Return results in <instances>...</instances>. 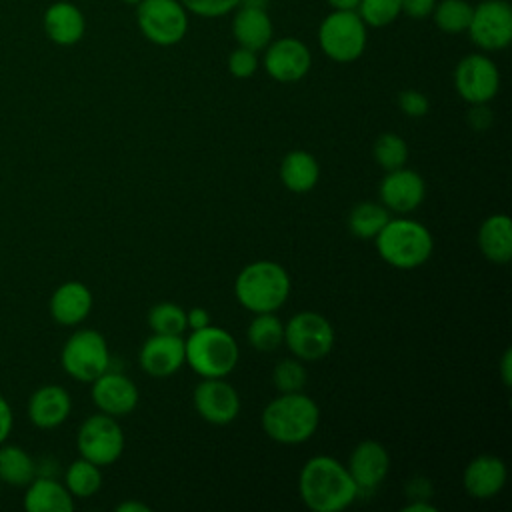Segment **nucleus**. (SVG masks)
<instances>
[{
	"instance_id": "1",
	"label": "nucleus",
	"mask_w": 512,
	"mask_h": 512,
	"mask_svg": "<svg viewBox=\"0 0 512 512\" xmlns=\"http://www.w3.org/2000/svg\"><path fill=\"white\" fill-rule=\"evenodd\" d=\"M298 494L314 512H340L356 500L358 486L346 464L322 454L312 456L302 466L298 476Z\"/></svg>"
},
{
	"instance_id": "2",
	"label": "nucleus",
	"mask_w": 512,
	"mask_h": 512,
	"mask_svg": "<svg viewBox=\"0 0 512 512\" xmlns=\"http://www.w3.org/2000/svg\"><path fill=\"white\" fill-rule=\"evenodd\" d=\"M262 430L280 444H302L314 436L320 424L318 404L300 392H280L262 410Z\"/></svg>"
},
{
	"instance_id": "3",
	"label": "nucleus",
	"mask_w": 512,
	"mask_h": 512,
	"mask_svg": "<svg viewBox=\"0 0 512 512\" xmlns=\"http://www.w3.org/2000/svg\"><path fill=\"white\" fill-rule=\"evenodd\" d=\"M236 300L250 312H276L290 296V276L278 262L256 260L234 280Z\"/></svg>"
},
{
	"instance_id": "4",
	"label": "nucleus",
	"mask_w": 512,
	"mask_h": 512,
	"mask_svg": "<svg viewBox=\"0 0 512 512\" xmlns=\"http://www.w3.org/2000/svg\"><path fill=\"white\" fill-rule=\"evenodd\" d=\"M374 242L380 258L400 270L422 266L434 250L432 232L412 218H390Z\"/></svg>"
},
{
	"instance_id": "5",
	"label": "nucleus",
	"mask_w": 512,
	"mask_h": 512,
	"mask_svg": "<svg viewBox=\"0 0 512 512\" xmlns=\"http://www.w3.org/2000/svg\"><path fill=\"white\" fill-rule=\"evenodd\" d=\"M186 362L202 378H226L238 364L240 350L236 338L218 326L192 330L184 340Z\"/></svg>"
},
{
	"instance_id": "6",
	"label": "nucleus",
	"mask_w": 512,
	"mask_h": 512,
	"mask_svg": "<svg viewBox=\"0 0 512 512\" xmlns=\"http://www.w3.org/2000/svg\"><path fill=\"white\" fill-rule=\"evenodd\" d=\"M322 52L340 64L358 60L368 42V26L356 10H332L318 28Z\"/></svg>"
},
{
	"instance_id": "7",
	"label": "nucleus",
	"mask_w": 512,
	"mask_h": 512,
	"mask_svg": "<svg viewBox=\"0 0 512 512\" xmlns=\"http://www.w3.org/2000/svg\"><path fill=\"white\" fill-rule=\"evenodd\" d=\"M62 368L78 382H92L110 368V350L98 330H76L62 346Z\"/></svg>"
},
{
	"instance_id": "8",
	"label": "nucleus",
	"mask_w": 512,
	"mask_h": 512,
	"mask_svg": "<svg viewBox=\"0 0 512 512\" xmlns=\"http://www.w3.org/2000/svg\"><path fill=\"white\" fill-rule=\"evenodd\" d=\"M136 24L142 36L156 46H174L188 32V12L180 0H140Z\"/></svg>"
},
{
	"instance_id": "9",
	"label": "nucleus",
	"mask_w": 512,
	"mask_h": 512,
	"mask_svg": "<svg viewBox=\"0 0 512 512\" xmlns=\"http://www.w3.org/2000/svg\"><path fill=\"white\" fill-rule=\"evenodd\" d=\"M124 432L114 416L104 412L88 416L76 436V446L82 458L94 462L96 466L114 464L124 452Z\"/></svg>"
},
{
	"instance_id": "10",
	"label": "nucleus",
	"mask_w": 512,
	"mask_h": 512,
	"mask_svg": "<svg viewBox=\"0 0 512 512\" xmlns=\"http://www.w3.org/2000/svg\"><path fill=\"white\" fill-rule=\"evenodd\" d=\"M284 344L298 360L314 362L332 350L334 328L318 312H298L284 324Z\"/></svg>"
},
{
	"instance_id": "11",
	"label": "nucleus",
	"mask_w": 512,
	"mask_h": 512,
	"mask_svg": "<svg viewBox=\"0 0 512 512\" xmlns=\"http://www.w3.org/2000/svg\"><path fill=\"white\" fill-rule=\"evenodd\" d=\"M470 40L484 52L504 50L512 42V8L506 0H482L472 6L466 28Z\"/></svg>"
},
{
	"instance_id": "12",
	"label": "nucleus",
	"mask_w": 512,
	"mask_h": 512,
	"mask_svg": "<svg viewBox=\"0 0 512 512\" xmlns=\"http://www.w3.org/2000/svg\"><path fill=\"white\" fill-rule=\"evenodd\" d=\"M454 88L468 104H488L500 90V72L492 58L474 52L454 68Z\"/></svg>"
},
{
	"instance_id": "13",
	"label": "nucleus",
	"mask_w": 512,
	"mask_h": 512,
	"mask_svg": "<svg viewBox=\"0 0 512 512\" xmlns=\"http://www.w3.org/2000/svg\"><path fill=\"white\" fill-rule=\"evenodd\" d=\"M262 64L272 80L292 84L308 74L312 66V54L302 40L286 36L270 40V44L264 48Z\"/></svg>"
},
{
	"instance_id": "14",
	"label": "nucleus",
	"mask_w": 512,
	"mask_h": 512,
	"mask_svg": "<svg viewBox=\"0 0 512 512\" xmlns=\"http://www.w3.org/2000/svg\"><path fill=\"white\" fill-rule=\"evenodd\" d=\"M192 402L198 416L216 426L230 424L240 414V394L224 378H202Z\"/></svg>"
},
{
	"instance_id": "15",
	"label": "nucleus",
	"mask_w": 512,
	"mask_h": 512,
	"mask_svg": "<svg viewBox=\"0 0 512 512\" xmlns=\"http://www.w3.org/2000/svg\"><path fill=\"white\" fill-rule=\"evenodd\" d=\"M92 384V402L96 408L108 416H126L138 404V388L136 384L122 372L106 370Z\"/></svg>"
},
{
	"instance_id": "16",
	"label": "nucleus",
	"mask_w": 512,
	"mask_h": 512,
	"mask_svg": "<svg viewBox=\"0 0 512 512\" xmlns=\"http://www.w3.org/2000/svg\"><path fill=\"white\" fill-rule=\"evenodd\" d=\"M426 196V184L422 176L408 168L390 170L380 182V200L386 210L396 214H408L416 210Z\"/></svg>"
},
{
	"instance_id": "17",
	"label": "nucleus",
	"mask_w": 512,
	"mask_h": 512,
	"mask_svg": "<svg viewBox=\"0 0 512 512\" xmlns=\"http://www.w3.org/2000/svg\"><path fill=\"white\" fill-rule=\"evenodd\" d=\"M138 362H140V368L154 378L172 376L186 362L184 340L180 336L152 334L142 344L138 352Z\"/></svg>"
},
{
	"instance_id": "18",
	"label": "nucleus",
	"mask_w": 512,
	"mask_h": 512,
	"mask_svg": "<svg viewBox=\"0 0 512 512\" xmlns=\"http://www.w3.org/2000/svg\"><path fill=\"white\" fill-rule=\"evenodd\" d=\"M352 480L360 492H372L382 484L390 470L388 450L376 440H362L350 454L346 464Z\"/></svg>"
},
{
	"instance_id": "19",
	"label": "nucleus",
	"mask_w": 512,
	"mask_h": 512,
	"mask_svg": "<svg viewBox=\"0 0 512 512\" xmlns=\"http://www.w3.org/2000/svg\"><path fill=\"white\" fill-rule=\"evenodd\" d=\"M272 34H274L272 18L266 12L264 4L240 2L232 18V36L236 44L248 50L260 52L270 44Z\"/></svg>"
},
{
	"instance_id": "20",
	"label": "nucleus",
	"mask_w": 512,
	"mask_h": 512,
	"mask_svg": "<svg viewBox=\"0 0 512 512\" xmlns=\"http://www.w3.org/2000/svg\"><path fill=\"white\" fill-rule=\"evenodd\" d=\"M506 464L494 454H480L468 462L462 474L464 490L476 500L494 498L506 484Z\"/></svg>"
},
{
	"instance_id": "21",
	"label": "nucleus",
	"mask_w": 512,
	"mask_h": 512,
	"mask_svg": "<svg viewBox=\"0 0 512 512\" xmlns=\"http://www.w3.org/2000/svg\"><path fill=\"white\" fill-rule=\"evenodd\" d=\"M72 410V398L66 388L58 384H46L34 390L28 400V418L36 428H56L60 426Z\"/></svg>"
},
{
	"instance_id": "22",
	"label": "nucleus",
	"mask_w": 512,
	"mask_h": 512,
	"mask_svg": "<svg viewBox=\"0 0 512 512\" xmlns=\"http://www.w3.org/2000/svg\"><path fill=\"white\" fill-rule=\"evenodd\" d=\"M48 308L54 322L62 326H76L84 322L92 310V292L78 280L64 282L52 292Z\"/></svg>"
},
{
	"instance_id": "23",
	"label": "nucleus",
	"mask_w": 512,
	"mask_h": 512,
	"mask_svg": "<svg viewBox=\"0 0 512 512\" xmlns=\"http://www.w3.org/2000/svg\"><path fill=\"white\" fill-rule=\"evenodd\" d=\"M42 24L46 36L58 46H74L86 32V18L82 10L66 0L50 4L44 12Z\"/></svg>"
},
{
	"instance_id": "24",
	"label": "nucleus",
	"mask_w": 512,
	"mask_h": 512,
	"mask_svg": "<svg viewBox=\"0 0 512 512\" xmlns=\"http://www.w3.org/2000/svg\"><path fill=\"white\" fill-rule=\"evenodd\" d=\"M24 508L28 512H72L74 496L52 476H34L26 486Z\"/></svg>"
},
{
	"instance_id": "25",
	"label": "nucleus",
	"mask_w": 512,
	"mask_h": 512,
	"mask_svg": "<svg viewBox=\"0 0 512 512\" xmlns=\"http://www.w3.org/2000/svg\"><path fill=\"white\" fill-rule=\"evenodd\" d=\"M478 248L494 264L512 260V222L506 214H492L480 224Z\"/></svg>"
},
{
	"instance_id": "26",
	"label": "nucleus",
	"mask_w": 512,
	"mask_h": 512,
	"mask_svg": "<svg viewBox=\"0 0 512 512\" xmlns=\"http://www.w3.org/2000/svg\"><path fill=\"white\" fill-rule=\"evenodd\" d=\"M318 178V160L306 150H292L280 162V180L290 192H310L318 184Z\"/></svg>"
},
{
	"instance_id": "27",
	"label": "nucleus",
	"mask_w": 512,
	"mask_h": 512,
	"mask_svg": "<svg viewBox=\"0 0 512 512\" xmlns=\"http://www.w3.org/2000/svg\"><path fill=\"white\" fill-rule=\"evenodd\" d=\"M38 474L36 460L18 444H0V482L24 488Z\"/></svg>"
},
{
	"instance_id": "28",
	"label": "nucleus",
	"mask_w": 512,
	"mask_h": 512,
	"mask_svg": "<svg viewBox=\"0 0 512 512\" xmlns=\"http://www.w3.org/2000/svg\"><path fill=\"white\" fill-rule=\"evenodd\" d=\"M246 338L258 352H272L284 342V324L274 312H260L248 324Z\"/></svg>"
},
{
	"instance_id": "29",
	"label": "nucleus",
	"mask_w": 512,
	"mask_h": 512,
	"mask_svg": "<svg viewBox=\"0 0 512 512\" xmlns=\"http://www.w3.org/2000/svg\"><path fill=\"white\" fill-rule=\"evenodd\" d=\"M390 220L388 210L376 202H360L348 216V230L360 240H372Z\"/></svg>"
},
{
	"instance_id": "30",
	"label": "nucleus",
	"mask_w": 512,
	"mask_h": 512,
	"mask_svg": "<svg viewBox=\"0 0 512 512\" xmlns=\"http://www.w3.org/2000/svg\"><path fill=\"white\" fill-rule=\"evenodd\" d=\"M64 486L76 498H88V496L96 494L102 486L100 466H96L94 462L80 456L66 468Z\"/></svg>"
},
{
	"instance_id": "31",
	"label": "nucleus",
	"mask_w": 512,
	"mask_h": 512,
	"mask_svg": "<svg viewBox=\"0 0 512 512\" xmlns=\"http://www.w3.org/2000/svg\"><path fill=\"white\" fill-rule=\"evenodd\" d=\"M434 24L446 34L466 32L472 18V4L466 0H440L432 10Z\"/></svg>"
},
{
	"instance_id": "32",
	"label": "nucleus",
	"mask_w": 512,
	"mask_h": 512,
	"mask_svg": "<svg viewBox=\"0 0 512 512\" xmlns=\"http://www.w3.org/2000/svg\"><path fill=\"white\" fill-rule=\"evenodd\" d=\"M148 326L154 334L182 336L188 328L186 312L174 302H158L148 312Z\"/></svg>"
},
{
	"instance_id": "33",
	"label": "nucleus",
	"mask_w": 512,
	"mask_h": 512,
	"mask_svg": "<svg viewBox=\"0 0 512 512\" xmlns=\"http://www.w3.org/2000/svg\"><path fill=\"white\" fill-rule=\"evenodd\" d=\"M372 154L374 160L380 168H384L386 172L402 168L408 160V146L404 142V138H400L394 132H384L376 138L374 146H372Z\"/></svg>"
},
{
	"instance_id": "34",
	"label": "nucleus",
	"mask_w": 512,
	"mask_h": 512,
	"mask_svg": "<svg viewBox=\"0 0 512 512\" xmlns=\"http://www.w3.org/2000/svg\"><path fill=\"white\" fill-rule=\"evenodd\" d=\"M356 12L368 28H384L402 14V6L400 0H360Z\"/></svg>"
},
{
	"instance_id": "35",
	"label": "nucleus",
	"mask_w": 512,
	"mask_h": 512,
	"mask_svg": "<svg viewBox=\"0 0 512 512\" xmlns=\"http://www.w3.org/2000/svg\"><path fill=\"white\" fill-rule=\"evenodd\" d=\"M306 370L298 358H284L274 366L272 382L280 392H300L306 384Z\"/></svg>"
},
{
	"instance_id": "36",
	"label": "nucleus",
	"mask_w": 512,
	"mask_h": 512,
	"mask_svg": "<svg viewBox=\"0 0 512 512\" xmlns=\"http://www.w3.org/2000/svg\"><path fill=\"white\" fill-rule=\"evenodd\" d=\"M242 0H180L188 14L200 18H220L234 12Z\"/></svg>"
},
{
	"instance_id": "37",
	"label": "nucleus",
	"mask_w": 512,
	"mask_h": 512,
	"mask_svg": "<svg viewBox=\"0 0 512 512\" xmlns=\"http://www.w3.org/2000/svg\"><path fill=\"white\" fill-rule=\"evenodd\" d=\"M256 54L258 52L248 50L244 46L234 48L230 52V56H228V70H230V74L234 78H240V80L254 76V72L258 70V56Z\"/></svg>"
},
{
	"instance_id": "38",
	"label": "nucleus",
	"mask_w": 512,
	"mask_h": 512,
	"mask_svg": "<svg viewBox=\"0 0 512 512\" xmlns=\"http://www.w3.org/2000/svg\"><path fill=\"white\" fill-rule=\"evenodd\" d=\"M398 106L410 118H422L430 110V102H428L426 94H422L420 90H412V88L402 90L398 94Z\"/></svg>"
},
{
	"instance_id": "39",
	"label": "nucleus",
	"mask_w": 512,
	"mask_h": 512,
	"mask_svg": "<svg viewBox=\"0 0 512 512\" xmlns=\"http://www.w3.org/2000/svg\"><path fill=\"white\" fill-rule=\"evenodd\" d=\"M400 6H402V12L406 16L422 20V18L432 14V10L436 6V0H400Z\"/></svg>"
},
{
	"instance_id": "40",
	"label": "nucleus",
	"mask_w": 512,
	"mask_h": 512,
	"mask_svg": "<svg viewBox=\"0 0 512 512\" xmlns=\"http://www.w3.org/2000/svg\"><path fill=\"white\" fill-rule=\"evenodd\" d=\"M468 122L474 130H486L492 122V114L488 110L486 104H472L470 112H468Z\"/></svg>"
},
{
	"instance_id": "41",
	"label": "nucleus",
	"mask_w": 512,
	"mask_h": 512,
	"mask_svg": "<svg viewBox=\"0 0 512 512\" xmlns=\"http://www.w3.org/2000/svg\"><path fill=\"white\" fill-rule=\"evenodd\" d=\"M14 426V414L8 404V400L0 394V444H4L12 432Z\"/></svg>"
},
{
	"instance_id": "42",
	"label": "nucleus",
	"mask_w": 512,
	"mask_h": 512,
	"mask_svg": "<svg viewBox=\"0 0 512 512\" xmlns=\"http://www.w3.org/2000/svg\"><path fill=\"white\" fill-rule=\"evenodd\" d=\"M186 324L192 330H200V328L210 324V312L206 308H202V306H194L192 310L186 312Z\"/></svg>"
},
{
	"instance_id": "43",
	"label": "nucleus",
	"mask_w": 512,
	"mask_h": 512,
	"mask_svg": "<svg viewBox=\"0 0 512 512\" xmlns=\"http://www.w3.org/2000/svg\"><path fill=\"white\" fill-rule=\"evenodd\" d=\"M500 378H502V384L506 388H510L512 384V350L506 348L504 354H502V360H500Z\"/></svg>"
},
{
	"instance_id": "44",
	"label": "nucleus",
	"mask_w": 512,
	"mask_h": 512,
	"mask_svg": "<svg viewBox=\"0 0 512 512\" xmlns=\"http://www.w3.org/2000/svg\"><path fill=\"white\" fill-rule=\"evenodd\" d=\"M116 512H150V506L144 502H122L116 506Z\"/></svg>"
},
{
	"instance_id": "45",
	"label": "nucleus",
	"mask_w": 512,
	"mask_h": 512,
	"mask_svg": "<svg viewBox=\"0 0 512 512\" xmlns=\"http://www.w3.org/2000/svg\"><path fill=\"white\" fill-rule=\"evenodd\" d=\"M434 510H436V506L422 502V500H416V502H410L408 506H404V512H434Z\"/></svg>"
},
{
	"instance_id": "46",
	"label": "nucleus",
	"mask_w": 512,
	"mask_h": 512,
	"mask_svg": "<svg viewBox=\"0 0 512 512\" xmlns=\"http://www.w3.org/2000/svg\"><path fill=\"white\" fill-rule=\"evenodd\" d=\"M332 10H356L360 0H326Z\"/></svg>"
},
{
	"instance_id": "47",
	"label": "nucleus",
	"mask_w": 512,
	"mask_h": 512,
	"mask_svg": "<svg viewBox=\"0 0 512 512\" xmlns=\"http://www.w3.org/2000/svg\"><path fill=\"white\" fill-rule=\"evenodd\" d=\"M122 2H124V4H132V6H136L140 0H122Z\"/></svg>"
},
{
	"instance_id": "48",
	"label": "nucleus",
	"mask_w": 512,
	"mask_h": 512,
	"mask_svg": "<svg viewBox=\"0 0 512 512\" xmlns=\"http://www.w3.org/2000/svg\"><path fill=\"white\" fill-rule=\"evenodd\" d=\"M264 2H268V0H264Z\"/></svg>"
}]
</instances>
